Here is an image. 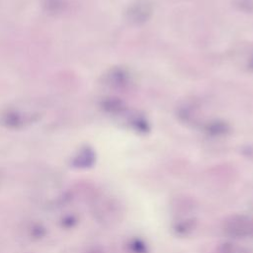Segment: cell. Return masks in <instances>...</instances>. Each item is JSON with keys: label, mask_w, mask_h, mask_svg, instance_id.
Here are the masks:
<instances>
[{"label": "cell", "mask_w": 253, "mask_h": 253, "mask_svg": "<svg viewBox=\"0 0 253 253\" xmlns=\"http://www.w3.org/2000/svg\"><path fill=\"white\" fill-rule=\"evenodd\" d=\"M153 9L151 0H133L126 6L124 19L130 26H141L151 18Z\"/></svg>", "instance_id": "6da1fadb"}, {"label": "cell", "mask_w": 253, "mask_h": 253, "mask_svg": "<svg viewBox=\"0 0 253 253\" xmlns=\"http://www.w3.org/2000/svg\"><path fill=\"white\" fill-rule=\"evenodd\" d=\"M130 81V72L122 66H115L109 69L103 76L104 84L113 89H124L129 85Z\"/></svg>", "instance_id": "7a4b0ae2"}, {"label": "cell", "mask_w": 253, "mask_h": 253, "mask_svg": "<svg viewBox=\"0 0 253 253\" xmlns=\"http://www.w3.org/2000/svg\"><path fill=\"white\" fill-rule=\"evenodd\" d=\"M231 53L233 62L240 69L253 72V43H239Z\"/></svg>", "instance_id": "3957f363"}, {"label": "cell", "mask_w": 253, "mask_h": 253, "mask_svg": "<svg viewBox=\"0 0 253 253\" xmlns=\"http://www.w3.org/2000/svg\"><path fill=\"white\" fill-rule=\"evenodd\" d=\"M205 129L211 134H221L227 131L228 126L224 122L214 121V122L208 123L205 126Z\"/></svg>", "instance_id": "277c9868"}, {"label": "cell", "mask_w": 253, "mask_h": 253, "mask_svg": "<svg viewBox=\"0 0 253 253\" xmlns=\"http://www.w3.org/2000/svg\"><path fill=\"white\" fill-rule=\"evenodd\" d=\"M43 5L48 12L60 13L65 10L67 6V0H43Z\"/></svg>", "instance_id": "5b68a950"}, {"label": "cell", "mask_w": 253, "mask_h": 253, "mask_svg": "<svg viewBox=\"0 0 253 253\" xmlns=\"http://www.w3.org/2000/svg\"><path fill=\"white\" fill-rule=\"evenodd\" d=\"M233 6L244 13H253V0H232Z\"/></svg>", "instance_id": "8992f818"}]
</instances>
